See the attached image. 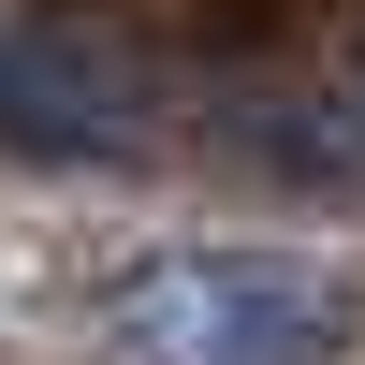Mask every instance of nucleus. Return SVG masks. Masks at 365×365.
<instances>
[{
	"label": "nucleus",
	"instance_id": "1",
	"mask_svg": "<svg viewBox=\"0 0 365 365\" xmlns=\"http://www.w3.org/2000/svg\"><path fill=\"white\" fill-rule=\"evenodd\" d=\"M103 336H117V365H351L365 292L292 249H175L146 278H117Z\"/></svg>",
	"mask_w": 365,
	"mask_h": 365
},
{
	"label": "nucleus",
	"instance_id": "2",
	"mask_svg": "<svg viewBox=\"0 0 365 365\" xmlns=\"http://www.w3.org/2000/svg\"><path fill=\"white\" fill-rule=\"evenodd\" d=\"M161 117V73L103 29L44 15V29H0V132L15 146H132Z\"/></svg>",
	"mask_w": 365,
	"mask_h": 365
},
{
	"label": "nucleus",
	"instance_id": "3",
	"mask_svg": "<svg viewBox=\"0 0 365 365\" xmlns=\"http://www.w3.org/2000/svg\"><path fill=\"white\" fill-rule=\"evenodd\" d=\"M351 117H365V103H351Z\"/></svg>",
	"mask_w": 365,
	"mask_h": 365
}]
</instances>
